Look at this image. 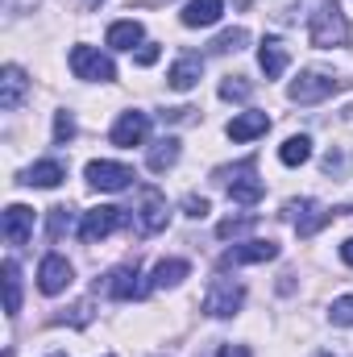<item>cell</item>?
I'll list each match as a JSON object with an SVG mask.
<instances>
[{
    "label": "cell",
    "mask_w": 353,
    "mask_h": 357,
    "mask_svg": "<svg viewBox=\"0 0 353 357\" xmlns=\"http://www.w3.org/2000/svg\"><path fill=\"white\" fill-rule=\"evenodd\" d=\"M167 220H171L167 195H163L158 187H142V191H137V208H133V225H137V233H142V237H154V233L167 229Z\"/></svg>",
    "instance_id": "obj_3"
},
{
    "label": "cell",
    "mask_w": 353,
    "mask_h": 357,
    "mask_svg": "<svg viewBox=\"0 0 353 357\" xmlns=\"http://www.w3.org/2000/svg\"><path fill=\"white\" fill-rule=\"evenodd\" d=\"M216 178L229 183V199H233V204L254 208V204L266 195L262 178H258V162H254V158H246V162H237V167H229V171H216Z\"/></svg>",
    "instance_id": "obj_2"
},
{
    "label": "cell",
    "mask_w": 353,
    "mask_h": 357,
    "mask_svg": "<svg viewBox=\"0 0 353 357\" xmlns=\"http://www.w3.org/2000/svg\"><path fill=\"white\" fill-rule=\"evenodd\" d=\"M241 303H246V287H241V282H233V278H225V274L208 282V295H204V312H208V316L229 320V316L241 312Z\"/></svg>",
    "instance_id": "obj_4"
},
{
    "label": "cell",
    "mask_w": 353,
    "mask_h": 357,
    "mask_svg": "<svg viewBox=\"0 0 353 357\" xmlns=\"http://www.w3.org/2000/svg\"><path fill=\"white\" fill-rule=\"evenodd\" d=\"M71 278H75V270H71V262H67L63 254H46V258H42V266H38V287H42V295H63V291L71 287Z\"/></svg>",
    "instance_id": "obj_12"
},
{
    "label": "cell",
    "mask_w": 353,
    "mask_h": 357,
    "mask_svg": "<svg viewBox=\"0 0 353 357\" xmlns=\"http://www.w3.org/2000/svg\"><path fill=\"white\" fill-rule=\"evenodd\" d=\"M146 133H150V116H146V112H137V108H129V112H121V116H117V125H112V146L133 150V146H142V142H146Z\"/></svg>",
    "instance_id": "obj_13"
},
{
    "label": "cell",
    "mask_w": 353,
    "mask_h": 357,
    "mask_svg": "<svg viewBox=\"0 0 353 357\" xmlns=\"http://www.w3.org/2000/svg\"><path fill=\"white\" fill-rule=\"evenodd\" d=\"M220 13H225V0H187L183 13H179V21L187 29H208V25L220 21Z\"/></svg>",
    "instance_id": "obj_17"
},
{
    "label": "cell",
    "mask_w": 353,
    "mask_h": 357,
    "mask_svg": "<svg viewBox=\"0 0 353 357\" xmlns=\"http://www.w3.org/2000/svg\"><path fill=\"white\" fill-rule=\"evenodd\" d=\"M29 237H33V208L8 204V208H4V241H8V245H25Z\"/></svg>",
    "instance_id": "obj_14"
},
{
    "label": "cell",
    "mask_w": 353,
    "mask_h": 357,
    "mask_svg": "<svg viewBox=\"0 0 353 357\" xmlns=\"http://www.w3.org/2000/svg\"><path fill=\"white\" fill-rule=\"evenodd\" d=\"M71 229H75V212H71V208H50V216H46V233H50V241H63Z\"/></svg>",
    "instance_id": "obj_26"
},
{
    "label": "cell",
    "mask_w": 353,
    "mask_h": 357,
    "mask_svg": "<svg viewBox=\"0 0 353 357\" xmlns=\"http://www.w3.org/2000/svg\"><path fill=\"white\" fill-rule=\"evenodd\" d=\"M246 42H250V29H241V25H237V29H225V33H220L212 46H216L220 54H229V50H241Z\"/></svg>",
    "instance_id": "obj_29"
},
{
    "label": "cell",
    "mask_w": 353,
    "mask_h": 357,
    "mask_svg": "<svg viewBox=\"0 0 353 357\" xmlns=\"http://www.w3.org/2000/svg\"><path fill=\"white\" fill-rule=\"evenodd\" d=\"M75 137V116L63 108V112H54V146H67Z\"/></svg>",
    "instance_id": "obj_31"
},
{
    "label": "cell",
    "mask_w": 353,
    "mask_h": 357,
    "mask_svg": "<svg viewBox=\"0 0 353 357\" xmlns=\"http://www.w3.org/2000/svg\"><path fill=\"white\" fill-rule=\"evenodd\" d=\"M187 274H191V266H187L183 258H163V262L154 266V278H150V282H154V287H179Z\"/></svg>",
    "instance_id": "obj_25"
},
{
    "label": "cell",
    "mask_w": 353,
    "mask_h": 357,
    "mask_svg": "<svg viewBox=\"0 0 353 357\" xmlns=\"http://www.w3.org/2000/svg\"><path fill=\"white\" fill-rule=\"evenodd\" d=\"M50 357H67V354H50Z\"/></svg>",
    "instance_id": "obj_37"
},
{
    "label": "cell",
    "mask_w": 353,
    "mask_h": 357,
    "mask_svg": "<svg viewBox=\"0 0 353 357\" xmlns=\"http://www.w3.org/2000/svg\"><path fill=\"white\" fill-rule=\"evenodd\" d=\"M345 88V79H337V75H329V71H303L287 96L295 100V104H320V100H329V96H337V91Z\"/></svg>",
    "instance_id": "obj_6"
},
{
    "label": "cell",
    "mask_w": 353,
    "mask_h": 357,
    "mask_svg": "<svg viewBox=\"0 0 353 357\" xmlns=\"http://www.w3.org/2000/svg\"><path fill=\"white\" fill-rule=\"evenodd\" d=\"M254 225H258V216H254V212H250V216H229V220H220V225H216V237H225V241H229V237L250 233Z\"/></svg>",
    "instance_id": "obj_27"
},
{
    "label": "cell",
    "mask_w": 353,
    "mask_h": 357,
    "mask_svg": "<svg viewBox=\"0 0 353 357\" xmlns=\"http://www.w3.org/2000/svg\"><path fill=\"white\" fill-rule=\"evenodd\" d=\"M333 216H337V212L324 208V204H316V199H291V204H287V220H291V229H295L299 237H316Z\"/></svg>",
    "instance_id": "obj_7"
},
{
    "label": "cell",
    "mask_w": 353,
    "mask_h": 357,
    "mask_svg": "<svg viewBox=\"0 0 353 357\" xmlns=\"http://www.w3.org/2000/svg\"><path fill=\"white\" fill-rule=\"evenodd\" d=\"M308 158H312V137L308 133H295V137H287L278 146V162L283 167H303Z\"/></svg>",
    "instance_id": "obj_22"
},
{
    "label": "cell",
    "mask_w": 353,
    "mask_h": 357,
    "mask_svg": "<svg viewBox=\"0 0 353 357\" xmlns=\"http://www.w3.org/2000/svg\"><path fill=\"white\" fill-rule=\"evenodd\" d=\"M0 274H4V312L17 316V312H21V270L8 258V262L0 266Z\"/></svg>",
    "instance_id": "obj_24"
},
{
    "label": "cell",
    "mask_w": 353,
    "mask_h": 357,
    "mask_svg": "<svg viewBox=\"0 0 353 357\" xmlns=\"http://www.w3.org/2000/svg\"><path fill=\"white\" fill-rule=\"evenodd\" d=\"M25 91H29L25 71H21L17 63H8V67L0 71V108H4V112H17L21 100H25Z\"/></svg>",
    "instance_id": "obj_15"
},
{
    "label": "cell",
    "mask_w": 353,
    "mask_h": 357,
    "mask_svg": "<svg viewBox=\"0 0 353 357\" xmlns=\"http://www.w3.org/2000/svg\"><path fill=\"white\" fill-rule=\"evenodd\" d=\"M63 178H67V171H63L59 158H42V162H33V167L21 175V183H25V187H59Z\"/></svg>",
    "instance_id": "obj_20"
},
{
    "label": "cell",
    "mask_w": 353,
    "mask_h": 357,
    "mask_svg": "<svg viewBox=\"0 0 353 357\" xmlns=\"http://www.w3.org/2000/svg\"><path fill=\"white\" fill-rule=\"evenodd\" d=\"M329 320H333V324H341V328H353V295L333 299V307H329Z\"/></svg>",
    "instance_id": "obj_30"
},
{
    "label": "cell",
    "mask_w": 353,
    "mask_h": 357,
    "mask_svg": "<svg viewBox=\"0 0 353 357\" xmlns=\"http://www.w3.org/2000/svg\"><path fill=\"white\" fill-rule=\"evenodd\" d=\"M341 262H345V266H353V237L341 245Z\"/></svg>",
    "instance_id": "obj_36"
},
{
    "label": "cell",
    "mask_w": 353,
    "mask_h": 357,
    "mask_svg": "<svg viewBox=\"0 0 353 357\" xmlns=\"http://www.w3.org/2000/svg\"><path fill=\"white\" fill-rule=\"evenodd\" d=\"M278 258V245L274 241H241L233 250L220 254V270H233V266H258V262H274Z\"/></svg>",
    "instance_id": "obj_11"
},
{
    "label": "cell",
    "mask_w": 353,
    "mask_h": 357,
    "mask_svg": "<svg viewBox=\"0 0 353 357\" xmlns=\"http://www.w3.org/2000/svg\"><path fill=\"white\" fill-rule=\"evenodd\" d=\"M200 75H204V59H200L195 50H183L175 59V67H171V75H167V84L175 91H191L200 84Z\"/></svg>",
    "instance_id": "obj_16"
},
{
    "label": "cell",
    "mask_w": 353,
    "mask_h": 357,
    "mask_svg": "<svg viewBox=\"0 0 353 357\" xmlns=\"http://www.w3.org/2000/svg\"><path fill=\"white\" fill-rule=\"evenodd\" d=\"M158 54H163V50H158L154 42H146V46L133 54V63H137V67H154V63H158Z\"/></svg>",
    "instance_id": "obj_33"
},
{
    "label": "cell",
    "mask_w": 353,
    "mask_h": 357,
    "mask_svg": "<svg viewBox=\"0 0 353 357\" xmlns=\"http://www.w3.org/2000/svg\"><path fill=\"white\" fill-rule=\"evenodd\" d=\"M324 171H341V154H337V150H329V158H324Z\"/></svg>",
    "instance_id": "obj_35"
},
{
    "label": "cell",
    "mask_w": 353,
    "mask_h": 357,
    "mask_svg": "<svg viewBox=\"0 0 353 357\" xmlns=\"http://www.w3.org/2000/svg\"><path fill=\"white\" fill-rule=\"evenodd\" d=\"M266 129H270V116H266V112H254V108H250V112H237V116L225 125V133H229L233 142H254V137H262Z\"/></svg>",
    "instance_id": "obj_18"
},
{
    "label": "cell",
    "mask_w": 353,
    "mask_h": 357,
    "mask_svg": "<svg viewBox=\"0 0 353 357\" xmlns=\"http://www.w3.org/2000/svg\"><path fill=\"white\" fill-rule=\"evenodd\" d=\"M287 63H291V54H287V46L278 38H266L262 46H258V67H262L266 79H278L287 71Z\"/></svg>",
    "instance_id": "obj_19"
},
{
    "label": "cell",
    "mask_w": 353,
    "mask_h": 357,
    "mask_svg": "<svg viewBox=\"0 0 353 357\" xmlns=\"http://www.w3.org/2000/svg\"><path fill=\"white\" fill-rule=\"evenodd\" d=\"M71 71H75L80 79H88V84H108V79H117L112 59L100 54L96 46H75V50H71Z\"/></svg>",
    "instance_id": "obj_9"
},
{
    "label": "cell",
    "mask_w": 353,
    "mask_h": 357,
    "mask_svg": "<svg viewBox=\"0 0 353 357\" xmlns=\"http://www.w3.org/2000/svg\"><path fill=\"white\" fill-rule=\"evenodd\" d=\"M250 91H254V84L246 75H229L220 84V100H250Z\"/></svg>",
    "instance_id": "obj_28"
},
{
    "label": "cell",
    "mask_w": 353,
    "mask_h": 357,
    "mask_svg": "<svg viewBox=\"0 0 353 357\" xmlns=\"http://www.w3.org/2000/svg\"><path fill=\"white\" fill-rule=\"evenodd\" d=\"M220 357H250V349H246V345H225Z\"/></svg>",
    "instance_id": "obj_34"
},
{
    "label": "cell",
    "mask_w": 353,
    "mask_h": 357,
    "mask_svg": "<svg viewBox=\"0 0 353 357\" xmlns=\"http://www.w3.org/2000/svg\"><path fill=\"white\" fill-rule=\"evenodd\" d=\"M129 225V216L121 212V208H112V204H100V208H91L84 212V220H80V237L96 245V241H104L108 233H117V229H125Z\"/></svg>",
    "instance_id": "obj_8"
},
{
    "label": "cell",
    "mask_w": 353,
    "mask_h": 357,
    "mask_svg": "<svg viewBox=\"0 0 353 357\" xmlns=\"http://www.w3.org/2000/svg\"><path fill=\"white\" fill-rule=\"evenodd\" d=\"M320 357H329V354H320Z\"/></svg>",
    "instance_id": "obj_38"
},
{
    "label": "cell",
    "mask_w": 353,
    "mask_h": 357,
    "mask_svg": "<svg viewBox=\"0 0 353 357\" xmlns=\"http://www.w3.org/2000/svg\"><path fill=\"white\" fill-rule=\"evenodd\" d=\"M308 38H312V46H320V50H333V46H345V42H350V21H345V13H341L337 0H324V4L312 13Z\"/></svg>",
    "instance_id": "obj_1"
},
{
    "label": "cell",
    "mask_w": 353,
    "mask_h": 357,
    "mask_svg": "<svg viewBox=\"0 0 353 357\" xmlns=\"http://www.w3.org/2000/svg\"><path fill=\"white\" fill-rule=\"evenodd\" d=\"M183 212H187L191 220H204V216H208V199H204V195H187V199H183Z\"/></svg>",
    "instance_id": "obj_32"
},
{
    "label": "cell",
    "mask_w": 353,
    "mask_h": 357,
    "mask_svg": "<svg viewBox=\"0 0 353 357\" xmlns=\"http://www.w3.org/2000/svg\"><path fill=\"white\" fill-rule=\"evenodd\" d=\"M175 162H179V137H163V142H154V150L146 154V167L158 171V175L171 171Z\"/></svg>",
    "instance_id": "obj_23"
},
{
    "label": "cell",
    "mask_w": 353,
    "mask_h": 357,
    "mask_svg": "<svg viewBox=\"0 0 353 357\" xmlns=\"http://www.w3.org/2000/svg\"><path fill=\"white\" fill-rule=\"evenodd\" d=\"M88 183L96 191H125V187H133V171L125 167V162H108V158H96L88 162Z\"/></svg>",
    "instance_id": "obj_10"
},
{
    "label": "cell",
    "mask_w": 353,
    "mask_h": 357,
    "mask_svg": "<svg viewBox=\"0 0 353 357\" xmlns=\"http://www.w3.org/2000/svg\"><path fill=\"white\" fill-rule=\"evenodd\" d=\"M142 38H146L142 21H117V25H108V46L112 50H133V46H142Z\"/></svg>",
    "instance_id": "obj_21"
},
{
    "label": "cell",
    "mask_w": 353,
    "mask_h": 357,
    "mask_svg": "<svg viewBox=\"0 0 353 357\" xmlns=\"http://www.w3.org/2000/svg\"><path fill=\"white\" fill-rule=\"evenodd\" d=\"M96 291H104L108 299L129 303V299H146L154 291V282H142L137 266H117L112 274H104V282H96Z\"/></svg>",
    "instance_id": "obj_5"
}]
</instances>
